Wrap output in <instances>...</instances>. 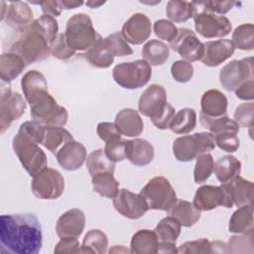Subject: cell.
<instances>
[{"mask_svg": "<svg viewBox=\"0 0 254 254\" xmlns=\"http://www.w3.org/2000/svg\"><path fill=\"white\" fill-rule=\"evenodd\" d=\"M1 251L12 254H38L43 244L42 227L33 213L2 214Z\"/></svg>", "mask_w": 254, "mask_h": 254, "instance_id": "obj_1", "label": "cell"}, {"mask_svg": "<svg viewBox=\"0 0 254 254\" xmlns=\"http://www.w3.org/2000/svg\"><path fill=\"white\" fill-rule=\"evenodd\" d=\"M19 34V37L10 46L9 52L21 57L26 64L44 61L51 55L49 42L30 26L20 31Z\"/></svg>", "mask_w": 254, "mask_h": 254, "instance_id": "obj_2", "label": "cell"}, {"mask_svg": "<svg viewBox=\"0 0 254 254\" xmlns=\"http://www.w3.org/2000/svg\"><path fill=\"white\" fill-rule=\"evenodd\" d=\"M64 36L75 52H86L102 39L94 29L90 17L84 13H76L67 20Z\"/></svg>", "mask_w": 254, "mask_h": 254, "instance_id": "obj_3", "label": "cell"}, {"mask_svg": "<svg viewBox=\"0 0 254 254\" xmlns=\"http://www.w3.org/2000/svg\"><path fill=\"white\" fill-rule=\"evenodd\" d=\"M32 119L45 126L63 127L67 123L68 113L65 107L59 105L52 94L47 90L35 96L30 102Z\"/></svg>", "mask_w": 254, "mask_h": 254, "instance_id": "obj_4", "label": "cell"}, {"mask_svg": "<svg viewBox=\"0 0 254 254\" xmlns=\"http://www.w3.org/2000/svg\"><path fill=\"white\" fill-rule=\"evenodd\" d=\"M193 5V22L195 31L205 39L222 38L227 36L232 25L225 16L210 12L203 2H192Z\"/></svg>", "mask_w": 254, "mask_h": 254, "instance_id": "obj_5", "label": "cell"}, {"mask_svg": "<svg viewBox=\"0 0 254 254\" xmlns=\"http://www.w3.org/2000/svg\"><path fill=\"white\" fill-rule=\"evenodd\" d=\"M214 148L215 142L211 133L197 132L177 138L173 143V154L179 162H190Z\"/></svg>", "mask_w": 254, "mask_h": 254, "instance_id": "obj_6", "label": "cell"}, {"mask_svg": "<svg viewBox=\"0 0 254 254\" xmlns=\"http://www.w3.org/2000/svg\"><path fill=\"white\" fill-rule=\"evenodd\" d=\"M152 76V67L145 60L116 64L112 70L114 81L125 89H137L146 85Z\"/></svg>", "mask_w": 254, "mask_h": 254, "instance_id": "obj_7", "label": "cell"}, {"mask_svg": "<svg viewBox=\"0 0 254 254\" xmlns=\"http://www.w3.org/2000/svg\"><path fill=\"white\" fill-rule=\"evenodd\" d=\"M149 209L168 211L177 201V194L170 181L162 176L152 178L140 190Z\"/></svg>", "mask_w": 254, "mask_h": 254, "instance_id": "obj_8", "label": "cell"}, {"mask_svg": "<svg viewBox=\"0 0 254 254\" xmlns=\"http://www.w3.org/2000/svg\"><path fill=\"white\" fill-rule=\"evenodd\" d=\"M12 148L23 168L31 177L47 167L46 153L39 144L16 134L12 140Z\"/></svg>", "mask_w": 254, "mask_h": 254, "instance_id": "obj_9", "label": "cell"}, {"mask_svg": "<svg viewBox=\"0 0 254 254\" xmlns=\"http://www.w3.org/2000/svg\"><path fill=\"white\" fill-rule=\"evenodd\" d=\"M26 108L27 104L23 96L17 91H12L10 85L2 81L0 88V133L3 134L8 130L11 124L25 113Z\"/></svg>", "mask_w": 254, "mask_h": 254, "instance_id": "obj_10", "label": "cell"}, {"mask_svg": "<svg viewBox=\"0 0 254 254\" xmlns=\"http://www.w3.org/2000/svg\"><path fill=\"white\" fill-rule=\"evenodd\" d=\"M31 189L40 199H57L64 190V179L58 170L46 167L33 177Z\"/></svg>", "mask_w": 254, "mask_h": 254, "instance_id": "obj_11", "label": "cell"}, {"mask_svg": "<svg viewBox=\"0 0 254 254\" xmlns=\"http://www.w3.org/2000/svg\"><path fill=\"white\" fill-rule=\"evenodd\" d=\"M254 78V60L252 57L233 60L224 64L219 71V82L227 91H234L243 82Z\"/></svg>", "mask_w": 254, "mask_h": 254, "instance_id": "obj_12", "label": "cell"}, {"mask_svg": "<svg viewBox=\"0 0 254 254\" xmlns=\"http://www.w3.org/2000/svg\"><path fill=\"white\" fill-rule=\"evenodd\" d=\"M167 104V92L164 86L153 83L141 94L138 101V110L153 122L162 115Z\"/></svg>", "mask_w": 254, "mask_h": 254, "instance_id": "obj_13", "label": "cell"}, {"mask_svg": "<svg viewBox=\"0 0 254 254\" xmlns=\"http://www.w3.org/2000/svg\"><path fill=\"white\" fill-rule=\"evenodd\" d=\"M171 49L189 63L200 61L203 55V43L189 28L178 29L176 38L170 43Z\"/></svg>", "mask_w": 254, "mask_h": 254, "instance_id": "obj_14", "label": "cell"}, {"mask_svg": "<svg viewBox=\"0 0 254 254\" xmlns=\"http://www.w3.org/2000/svg\"><path fill=\"white\" fill-rule=\"evenodd\" d=\"M113 206L117 212L128 219H138L149 210L144 197L127 189L118 190L113 197Z\"/></svg>", "mask_w": 254, "mask_h": 254, "instance_id": "obj_15", "label": "cell"}, {"mask_svg": "<svg viewBox=\"0 0 254 254\" xmlns=\"http://www.w3.org/2000/svg\"><path fill=\"white\" fill-rule=\"evenodd\" d=\"M192 204L199 211H208L218 206L232 207L223 188L211 185H203L196 190Z\"/></svg>", "mask_w": 254, "mask_h": 254, "instance_id": "obj_16", "label": "cell"}, {"mask_svg": "<svg viewBox=\"0 0 254 254\" xmlns=\"http://www.w3.org/2000/svg\"><path fill=\"white\" fill-rule=\"evenodd\" d=\"M152 32L151 20L143 13L133 14L122 26L121 34L127 43L138 46L149 39Z\"/></svg>", "mask_w": 254, "mask_h": 254, "instance_id": "obj_17", "label": "cell"}, {"mask_svg": "<svg viewBox=\"0 0 254 254\" xmlns=\"http://www.w3.org/2000/svg\"><path fill=\"white\" fill-rule=\"evenodd\" d=\"M1 20L15 29L17 32L24 30L33 23V11L26 2H10L5 8V2L2 1Z\"/></svg>", "mask_w": 254, "mask_h": 254, "instance_id": "obj_18", "label": "cell"}, {"mask_svg": "<svg viewBox=\"0 0 254 254\" xmlns=\"http://www.w3.org/2000/svg\"><path fill=\"white\" fill-rule=\"evenodd\" d=\"M60 166L65 171H76L82 167L87 158L84 145L75 140L65 143L56 154Z\"/></svg>", "mask_w": 254, "mask_h": 254, "instance_id": "obj_19", "label": "cell"}, {"mask_svg": "<svg viewBox=\"0 0 254 254\" xmlns=\"http://www.w3.org/2000/svg\"><path fill=\"white\" fill-rule=\"evenodd\" d=\"M231 205L240 207L252 204L253 202V183L238 176L233 180L221 184Z\"/></svg>", "mask_w": 254, "mask_h": 254, "instance_id": "obj_20", "label": "cell"}, {"mask_svg": "<svg viewBox=\"0 0 254 254\" xmlns=\"http://www.w3.org/2000/svg\"><path fill=\"white\" fill-rule=\"evenodd\" d=\"M234 52L235 48L228 39L208 41L203 43V55L200 61L206 66L214 67L228 60Z\"/></svg>", "mask_w": 254, "mask_h": 254, "instance_id": "obj_21", "label": "cell"}, {"mask_svg": "<svg viewBox=\"0 0 254 254\" xmlns=\"http://www.w3.org/2000/svg\"><path fill=\"white\" fill-rule=\"evenodd\" d=\"M85 226V215L78 208H71L62 214L56 223V232L60 238L79 237Z\"/></svg>", "mask_w": 254, "mask_h": 254, "instance_id": "obj_22", "label": "cell"}, {"mask_svg": "<svg viewBox=\"0 0 254 254\" xmlns=\"http://www.w3.org/2000/svg\"><path fill=\"white\" fill-rule=\"evenodd\" d=\"M126 159L137 167L149 165L155 156L153 145L142 138H135L126 141L125 146Z\"/></svg>", "mask_w": 254, "mask_h": 254, "instance_id": "obj_23", "label": "cell"}, {"mask_svg": "<svg viewBox=\"0 0 254 254\" xmlns=\"http://www.w3.org/2000/svg\"><path fill=\"white\" fill-rule=\"evenodd\" d=\"M227 106V97L218 89L206 90L205 92H203L200 99V113L209 118L226 116Z\"/></svg>", "mask_w": 254, "mask_h": 254, "instance_id": "obj_24", "label": "cell"}, {"mask_svg": "<svg viewBox=\"0 0 254 254\" xmlns=\"http://www.w3.org/2000/svg\"><path fill=\"white\" fill-rule=\"evenodd\" d=\"M121 135L126 137H137L144 130V123L138 111L133 108H124L120 110L114 120Z\"/></svg>", "mask_w": 254, "mask_h": 254, "instance_id": "obj_25", "label": "cell"}, {"mask_svg": "<svg viewBox=\"0 0 254 254\" xmlns=\"http://www.w3.org/2000/svg\"><path fill=\"white\" fill-rule=\"evenodd\" d=\"M253 204L238 207L231 215L229 232L236 234H253Z\"/></svg>", "mask_w": 254, "mask_h": 254, "instance_id": "obj_26", "label": "cell"}, {"mask_svg": "<svg viewBox=\"0 0 254 254\" xmlns=\"http://www.w3.org/2000/svg\"><path fill=\"white\" fill-rule=\"evenodd\" d=\"M159 240L153 230L140 229L135 232L130 242V252L133 254L158 253Z\"/></svg>", "mask_w": 254, "mask_h": 254, "instance_id": "obj_27", "label": "cell"}, {"mask_svg": "<svg viewBox=\"0 0 254 254\" xmlns=\"http://www.w3.org/2000/svg\"><path fill=\"white\" fill-rule=\"evenodd\" d=\"M26 63L18 55L7 52L0 56V78L9 83L20 75L26 67Z\"/></svg>", "mask_w": 254, "mask_h": 254, "instance_id": "obj_28", "label": "cell"}, {"mask_svg": "<svg viewBox=\"0 0 254 254\" xmlns=\"http://www.w3.org/2000/svg\"><path fill=\"white\" fill-rule=\"evenodd\" d=\"M167 212L184 227L194 225L200 218V211L191 202L184 199H177L176 203Z\"/></svg>", "mask_w": 254, "mask_h": 254, "instance_id": "obj_29", "label": "cell"}, {"mask_svg": "<svg viewBox=\"0 0 254 254\" xmlns=\"http://www.w3.org/2000/svg\"><path fill=\"white\" fill-rule=\"evenodd\" d=\"M21 87L25 99L29 103L35 96L48 90V82L42 72L32 69L23 75L21 79Z\"/></svg>", "mask_w": 254, "mask_h": 254, "instance_id": "obj_30", "label": "cell"}, {"mask_svg": "<svg viewBox=\"0 0 254 254\" xmlns=\"http://www.w3.org/2000/svg\"><path fill=\"white\" fill-rule=\"evenodd\" d=\"M213 172L221 184L227 183L240 176L241 162L232 155L222 156L214 163Z\"/></svg>", "mask_w": 254, "mask_h": 254, "instance_id": "obj_31", "label": "cell"}, {"mask_svg": "<svg viewBox=\"0 0 254 254\" xmlns=\"http://www.w3.org/2000/svg\"><path fill=\"white\" fill-rule=\"evenodd\" d=\"M71 140H74L72 135L64 127L45 126L44 137L41 145L56 155L65 143Z\"/></svg>", "mask_w": 254, "mask_h": 254, "instance_id": "obj_32", "label": "cell"}, {"mask_svg": "<svg viewBox=\"0 0 254 254\" xmlns=\"http://www.w3.org/2000/svg\"><path fill=\"white\" fill-rule=\"evenodd\" d=\"M83 56L89 64L96 68H107L114 61V56L104 43L103 38L94 44L89 50L84 52Z\"/></svg>", "mask_w": 254, "mask_h": 254, "instance_id": "obj_33", "label": "cell"}, {"mask_svg": "<svg viewBox=\"0 0 254 254\" xmlns=\"http://www.w3.org/2000/svg\"><path fill=\"white\" fill-rule=\"evenodd\" d=\"M169 56V47L159 40L148 41L142 49V57L150 65L158 66L164 64L168 61Z\"/></svg>", "mask_w": 254, "mask_h": 254, "instance_id": "obj_34", "label": "cell"}, {"mask_svg": "<svg viewBox=\"0 0 254 254\" xmlns=\"http://www.w3.org/2000/svg\"><path fill=\"white\" fill-rule=\"evenodd\" d=\"M93 191L107 198H113L119 190V183L112 173H99L91 177Z\"/></svg>", "mask_w": 254, "mask_h": 254, "instance_id": "obj_35", "label": "cell"}, {"mask_svg": "<svg viewBox=\"0 0 254 254\" xmlns=\"http://www.w3.org/2000/svg\"><path fill=\"white\" fill-rule=\"evenodd\" d=\"M108 238L100 229L89 230L82 240L79 253L104 254L107 252Z\"/></svg>", "mask_w": 254, "mask_h": 254, "instance_id": "obj_36", "label": "cell"}, {"mask_svg": "<svg viewBox=\"0 0 254 254\" xmlns=\"http://www.w3.org/2000/svg\"><path fill=\"white\" fill-rule=\"evenodd\" d=\"M196 125V113L192 108H183L175 113L169 128L176 134H188Z\"/></svg>", "mask_w": 254, "mask_h": 254, "instance_id": "obj_37", "label": "cell"}, {"mask_svg": "<svg viewBox=\"0 0 254 254\" xmlns=\"http://www.w3.org/2000/svg\"><path fill=\"white\" fill-rule=\"evenodd\" d=\"M182 225L173 216L164 217L155 227L158 240L161 243H176L181 234Z\"/></svg>", "mask_w": 254, "mask_h": 254, "instance_id": "obj_38", "label": "cell"}, {"mask_svg": "<svg viewBox=\"0 0 254 254\" xmlns=\"http://www.w3.org/2000/svg\"><path fill=\"white\" fill-rule=\"evenodd\" d=\"M86 169L91 177H93L96 174L105 172L114 174L115 163L108 159L103 149L99 148L87 155Z\"/></svg>", "mask_w": 254, "mask_h": 254, "instance_id": "obj_39", "label": "cell"}, {"mask_svg": "<svg viewBox=\"0 0 254 254\" xmlns=\"http://www.w3.org/2000/svg\"><path fill=\"white\" fill-rule=\"evenodd\" d=\"M199 122L200 124L209 130V133L212 135H216L222 132H239L238 124L229 117L222 116L217 118H209L203 114H199Z\"/></svg>", "mask_w": 254, "mask_h": 254, "instance_id": "obj_40", "label": "cell"}, {"mask_svg": "<svg viewBox=\"0 0 254 254\" xmlns=\"http://www.w3.org/2000/svg\"><path fill=\"white\" fill-rule=\"evenodd\" d=\"M167 17L171 22L184 23L192 18L193 16V5L192 2L171 0L166 6Z\"/></svg>", "mask_w": 254, "mask_h": 254, "instance_id": "obj_41", "label": "cell"}, {"mask_svg": "<svg viewBox=\"0 0 254 254\" xmlns=\"http://www.w3.org/2000/svg\"><path fill=\"white\" fill-rule=\"evenodd\" d=\"M231 42L235 49L252 51L254 49V26L251 23L241 24L232 32Z\"/></svg>", "mask_w": 254, "mask_h": 254, "instance_id": "obj_42", "label": "cell"}, {"mask_svg": "<svg viewBox=\"0 0 254 254\" xmlns=\"http://www.w3.org/2000/svg\"><path fill=\"white\" fill-rule=\"evenodd\" d=\"M30 27L40 33L42 36L46 38V40L49 42L50 46L54 42V40L59 35V24L56 18L48 16V15H42L36 20L33 21V23L30 25Z\"/></svg>", "mask_w": 254, "mask_h": 254, "instance_id": "obj_43", "label": "cell"}, {"mask_svg": "<svg viewBox=\"0 0 254 254\" xmlns=\"http://www.w3.org/2000/svg\"><path fill=\"white\" fill-rule=\"evenodd\" d=\"M214 161L213 157L209 153L202 154L196 158L194 170H193V180L195 184L205 183L213 172Z\"/></svg>", "mask_w": 254, "mask_h": 254, "instance_id": "obj_44", "label": "cell"}, {"mask_svg": "<svg viewBox=\"0 0 254 254\" xmlns=\"http://www.w3.org/2000/svg\"><path fill=\"white\" fill-rule=\"evenodd\" d=\"M114 57H126L133 54L132 48L128 45L122 34L115 32L103 39Z\"/></svg>", "mask_w": 254, "mask_h": 254, "instance_id": "obj_45", "label": "cell"}, {"mask_svg": "<svg viewBox=\"0 0 254 254\" xmlns=\"http://www.w3.org/2000/svg\"><path fill=\"white\" fill-rule=\"evenodd\" d=\"M253 234L231 236L227 244V253H253Z\"/></svg>", "mask_w": 254, "mask_h": 254, "instance_id": "obj_46", "label": "cell"}, {"mask_svg": "<svg viewBox=\"0 0 254 254\" xmlns=\"http://www.w3.org/2000/svg\"><path fill=\"white\" fill-rule=\"evenodd\" d=\"M45 132V125L41 124L38 121H25L23 122L18 130L19 135L22 137L35 142L37 144H42L43 137Z\"/></svg>", "mask_w": 254, "mask_h": 254, "instance_id": "obj_47", "label": "cell"}, {"mask_svg": "<svg viewBox=\"0 0 254 254\" xmlns=\"http://www.w3.org/2000/svg\"><path fill=\"white\" fill-rule=\"evenodd\" d=\"M51 55L58 60L66 61L75 55V51L69 47L66 42L64 33H61L57 36L54 42L50 46Z\"/></svg>", "mask_w": 254, "mask_h": 254, "instance_id": "obj_48", "label": "cell"}, {"mask_svg": "<svg viewBox=\"0 0 254 254\" xmlns=\"http://www.w3.org/2000/svg\"><path fill=\"white\" fill-rule=\"evenodd\" d=\"M234 121L239 127L251 128L253 126L254 117V103L253 101L244 102L238 105L234 111Z\"/></svg>", "mask_w": 254, "mask_h": 254, "instance_id": "obj_49", "label": "cell"}, {"mask_svg": "<svg viewBox=\"0 0 254 254\" xmlns=\"http://www.w3.org/2000/svg\"><path fill=\"white\" fill-rule=\"evenodd\" d=\"M178 253H194V254H200V253H213L212 250V244L211 241H209L206 238H198L196 240L192 241H187L185 243H182L178 248Z\"/></svg>", "mask_w": 254, "mask_h": 254, "instance_id": "obj_50", "label": "cell"}, {"mask_svg": "<svg viewBox=\"0 0 254 254\" xmlns=\"http://www.w3.org/2000/svg\"><path fill=\"white\" fill-rule=\"evenodd\" d=\"M171 73L176 81L180 83H186L192 78L193 66L187 61L179 60L174 62L171 65Z\"/></svg>", "mask_w": 254, "mask_h": 254, "instance_id": "obj_51", "label": "cell"}, {"mask_svg": "<svg viewBox=\"0 0 254 254\" xmlns=\"http://www.w3.org/2000/svg\"><path fill=\"white\" fill-rule=\"evenodd\" d=\"M237 134L238 133L234 132H222L212 136L214 138L215 146L224 152L234 153L240 146V141Z\"/></svg>", "mask_w": 254, "mask_h": 254, "instance_id": "obj_52", "label": "cell"}, {"mask_svg": "<svg viewBox=\"0 0 254 254\" xmlns=\"http://www.w3.org/2000/svg\"><path fill=\"white\" fill-rule=\"evenodd\" d=\"M153 30L155 35L164 41L171 43L178 34V28L176 25L166 19L157 20L153 25Z\"/></svg>", "mask_w": 254, "mask_h": 254, "instance_id": "obj_53", "label": "cell"}, {"mask_svg": "<svg viewBox=\"0 0 254 254\" xmlns=\"http://www.w3.org/2000/svg\"><path fill=\"white\" fill-rule=\"evenodd\" d=\"M126 141L127 140H123L119 138L116 140L106 142L103 150L109 160H111L114 163H117V162H122L123 160L126 159V154H125Z\"/></svg>", "mask_w": 254, "mask_h": 254, "instance_id": "obj_54", "label": "cell"}, {"mask_svg": "<svg viewBox=\"0 0 254 254\" xmlns=\"http://www.w3.org/2000/svg\"><path fill=\"white\" fill-rule=\"evenodd\" d=\"M96 133L98 137L106 142L116 140L120 138V132L118 131L117 127L114 123L111 122H100L96 126Z\"/></svg>", "mask_w": 254, "mask_h": 254, "instance_id": "obj_55", "label": "cell"}, {"mask_svg": "<svg viewBox=\"0 0 254 254\" xmlns=\"http://www.w3.org/2000/svg\"><path fill=\"white\" fill-rule=\"evenodd\" d=\"M80 245L77 237H63L57 243L54 252L56 254H71L79 253Z\"/></svg>", "mask_w": 254, "mask_h": 254, "instance_id": "obj_56", "label": "cell"}, {"mask_svg": "<svg viewBox=\"0 0 254 254\" xmlns=\"http://www.w3.org/2000/svg\"><path fill=\"white\" fill-rule=\"evenodd\" d=\"M204 6L212 13L222 15L229 12L237 3L233 1H206Z\"/></svg>", "mask_w": 254, "mask_h": 254, "instance_id": "obj_57", "label": "cell"}, {"mask_svg": "<svg viewBox=\"0 0 254 254\" xmlns=\"http://www.w3.org/2000/svg\"><path fill=\"white\" fill-rule=\"evenodd\" d=\"M175 108L174 106L168 102L166 109L164 110V112L162 113V115L155 121H153L152 123L154 124V126L160 130H166L169 128L170 123L175 115Z\"/></svg>", "mask_w": 254, "mask_h": 254, "instance_id": "obj_58", "label": "cell"}, {"mask_svg": "<svg viewBox=\"0 0 254 254\" xmlns=\"http://www.w3.org/2000/svg\"><path fill=\"white\" fill-rule=\"evenodd\" d=\"M234 93L237 98L245 101H252L254 98V79L247 80L240 84Z\"/></svg>", "mask_w": 254, "mask_h": 254, "instance_id": "obj_59", "label": "cell"}, {"mask_svg": "<svg viewBox=\"0 0 254 254\" xmlns=\"http://www.w3.org/2000/svg\"><path fill=\"white\" fill-rule=\"evenodd\" d=\"M41 5L42 12L44 15H48L54 18L59 17L63 11V5L61 1H53V0H46L39 3Z\"/></svg>", "mask_w": 254, "mask_h": 254, "instance_id": "obj_60", "label": "cell"}, {"mask_svg": "<svg viewBox=\"0 0 254 254\" xmlns=\"http://www.w3.org/2000/svg\"><path fill=\"white\" fill-rule=\"evenodd\" d=\"M158 253H178L176 243H161V242H159Z\"/></svg>", "mask_w": 254, "mask_h": 254, "instance_id": "obj_61", "label": "cell"}, {"mask_svg": "<svg viewBox=\"0 0 254 254\" xmlns=\"http://www.w3.org/2000/svg\"><path fill=\"white\" fill-rule=\"evenodd\" d=\"M61 2H62V5H63V8L66 9V10L77 8V7H79L83 4L82 1H68L67 0V1H61Z\"/></svg>", "mask_w": 254, "mask_h": 254, "instance_id": "obj_62", "label": "cell"}, {"mask_svg": "<svg viewBox=\"0 0 254 254\" xmlns=\"http://www.w3.org/2000/svg\"><path fill=\"white\" fill-rule=\"evenodd\" d=\"M105 2H95V1H87L85 2V5L88 6L89 8L91 9H95V8H98L100 7L101 5H103Z\"/></svg>", "mask_w": 254, "mask_h": 254, "instance_id": "obj_63", "label": "cell"}, {"mask_svg": "<svg viewBox=\"0 0 254 254\" xmlns=\"http://www.w3.org/2000/svg\"><path fill=\"white\" fill-rule=\"evenodd\" d=\"M111 252H129V250L124 248V246H122V245H120V247H118V245H115L113 248H111L109 250V253H111Z\"/></svg>", "mask_w": 254, "mask_h": 254, "instance_id": "obj_64", "label": "cell"}]
</instances>
